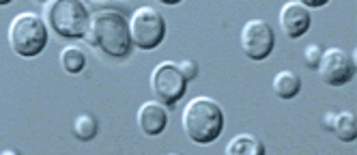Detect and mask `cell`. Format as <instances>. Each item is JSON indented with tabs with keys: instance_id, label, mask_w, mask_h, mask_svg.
Here are the masks:
<instances>
[{
	"instance_id": "cell-3",
	"label": "cell",
	"mask_w": 357,
	"mask_h": 155,
	"mask_svg": "<svg viewBox=\"0 0 357 155\" xmlns=\"http://www.w3.org/2000/svg\"><path fill=\"white\" fill-rule=\"evenodd\" d=\"M7 39L17 57L33 59L47 47V26L37 13H20L9 24Z\"/></svg>"
},
{
	"instance_id": "cell-7",
	"label": "cell",
	"mask_w": 357,
	"mask_h": 155,
	"mask_svg": "<svg viewBox=\"0 0 357 155\" xmlns=\"http://www.w3.org/2000/svg\"><path fill=\"white\" fill-rule=\"evenodd\" d=\"M319 75L321 80L329 87H342L349 84L355 78V61L340 47H329L323 52L321 63H319Z\"/></svg>"
},
{
	"instance_id": "cell-11",
	"label": "cell",
	"mask_w": 357,
	"mask_h": 155,
	"mask_svg": "<svg viewBox=\"0 0 357 155\" xmlns=\"http://www.w3.org/2000/svg\"><path fill=\"white\" fill-rule=\"evenodd\" d=\"M273 91L280 99H293L301 91V78L293 71H280L273 78Z\"/></svg>"
},
{
	"instance_id": "cell-12",
	"label": "cell",
	"mask_w": 357,
	"mask_h": 155,
	"mask_svg": "<svg viewBox=\"0 0 357 155\" xmlns=\"http://www.w3.org/2000/svg\"><path fill=\"white\" fill-rule=\"evenodd\" d=\"M226 153L228 155H263L265 147L259 138L248 136V134H239L226 145Z\"/></svg>"
},
{
	"instance_id": "cell-8",
	"label": "cell",
	"mask_w": 357,
	"mask_h": 155,
	"mask_svg": "<svg viewBox=\"0 0 357 155\" xmlns=\"http://www.w3.org/2000/svg\"><path fill=\"white\" fill-rule=\"evenodd\" d=\"M275 45V35L265 20H250L241 29V50L252 61H265Z\"/></svg>"
},
{
	"instance_id": "cell-10",
	"label": "cell",
	"mask_w": 357,
	"mask_h": 155,
	"mask_svg": "<svg viewBox=\"0 0 357 155\" xmlns=\"http://www.w3.org/2000/svg\"><path fill=\"white\" fill-rule=\"evenodd\" d=\"M168 125V112L160 101H144L138 108V127L146 136H160Z\"/></svg>"
},
{
	"instance_id": "cell-17",
	"label": "cell",
	"mask_w": 357,
	"mask_h": 155,
	"mask_svg": "<svg viewBox=\"0 0 357 155\" xmlns=\"http://www.w3.org/2000/svg\"><path fill=\"white\" fill-rule=\"evenodd\" d=\"M178 69H181V73L185 75L188 82L198 78V65L194 61H181V63H178Z\"/></svg>"
},
{
	"instance_id": "cell-15",
	"label": "cell",
	"mask_w": 357,
	"mask_h": 155,
	"mask_svg": "<svg viewBox=\"0 0 357 155\" xmlns=\"http://www.w3.org/2000/svg\"><path fill=\"white\" fill-rule=\"evenodd\" d=\"M73 134L78 140H93L97 136V121L91 117V115H80V117H75L73 121Z\"/></svg>"
},
{
	"instance_id": "cell-14",
	"label": "cell",
	"mask_w": 357,
	"mask_h": 155,
	"mask_svg": "<svg viewBox=\"0 0 357 155\" xmlns=\"http://www.w3.org/2000/svg\"><path fill=\"white\" fill-rule=\"evenodd\" d=\"M61 65L67 73L75 75V73H80L84 71L86 67V54L80 50V47H75V45H69L61 52Z\"/></svg>"
},
{
	"instance_id": "cell-2",
	"label": "cell",
	"mask_w": 357,
	"mask_h": 155,
	"mask_svg": "<svg viewBox=\"0 0 357 155\" xmlns=\"http://www.w3.org/2000/svg\"><path fill=\"white\" fill-rule=\"evenodd\" d=\"M183 132L196 145H211L224 129V112L211 97H194L183 108Z\"/></svg>"
},
{
	"instance_id": "cell-5",
	"label": "cell",
	"mask_w": 357,
	"mask_h": 155,
	"mask_svg": "<svg viewBox=\"0 0 357 155\" xmlns=\"http://www.w3.org/2000/svg\"><path fill=\"white\" fill-rule=\"evenodd\" d=\"M132 41L140 50H155L166 39V20L164 15L149 5L138 7L130 17Z\"/></svg>"
},
{
	"instance_id": "cell-1",
	"label": "cell",
	"mask_w": 357,
	"mask_h": 155,
	"mask_svg": "<svg viewBox=\"0 0 357 155\" xmlns=\"http://www.w3.org/2000/svg\"><path fill=\"white\" fill-rule=\"evenodd\" d=\"M93 47L101 50L110 59H127L132 54V33L130 22L119 9H101L93 15L91 29L84 37Z\"/></svg>"
},
{
	"instance_id": "cell-6",
	"label": "cell",
	"mask_w": 357,
	"mask_h": 155,
	"mask_svg": "<svg viewBox=\"0 0 357 155\" xmlns=\"http://www.w3.org/2000/svg\"><path fill=\"white\" fill-rule=\"evenodd\" d=\"M151 89L160 103L172 108L183 99L188 80L174 63H160L151 73Z\"/></svg>"
},
{
	"instance_id": "cell-4",
	"label": "cell",
	"mask_w": 357,
	"mask_h": 155,
	"mask_svg": "<svg viewBox=\"0 0 357 155\" xmlns=\"http://www.w3.org/2000/svg\"><path fill=\"white\" fill-rule=\"evenodd\" d=\"M47 22L59 37L84 39L91 29V11L80 0H56L47 5Z\"/></svg>"
},
{
	"instance_id": "cell-16",
	"label": "cell",
	"mask_w": 357,
	"mask_h": 155,
	"mask_svg": "<svg viewBox=\"0 0 357 155\" xmlns=\"http://www.w3.org/2000/svg\"><path fill=\"white\" fill-rule=\"evenodd\" d=\"M321 57H323V52H321V47L319 45H308L305 47V52H303V59H305V65H308L310 69H317L319 67V63H321Z\"/></svg>"
},
{
	"instance_id": "cell-9",
	"label": "cell",
	"mask_w": 357,
	"mask_h": 155,
	"mask_svg": "<svg viewBox=\"0 0 357 155\" xmlns=\"http://www.w3.org/2000/svg\"><path fill=\"white\" fill-rule=\"evenodd\" d=\"M280 24H282V31L291 39H299L310 31V11L303 7V3H287L280 9Z\"/></svg>"
},
{
	"instance_id": "cell-18",
	"label": "cell",
	"mask_w": 357,
	"mask_h": 155,
	"mask_svg": "<svg viewBox=\"0 0 357 155\" xmlns=\"http://www.w3.org/2000/svg\"><path fill=\"white\" fill-rule=\"evenodd\" d=\"M327 5V0H305L303 7H323Z\"/></svg>"
},
{
	"instance_id": "cell-13",
	"label": "cell",
	"mask_w": 357,
	"mask_h": 155,
	"mask_svg": "<svg viewBox=\"0 0 357 155\" xmlns=\"http://www.w3.org/2000/svg\"><path fill=\"white\" fill-rule=\"evenodd\" d=\"M334 134L342 142H353L357 138V119L353 112H338L334 115V123H331Z\"/></svg>"
}]
</instances>
